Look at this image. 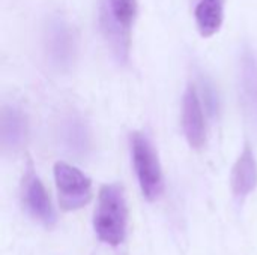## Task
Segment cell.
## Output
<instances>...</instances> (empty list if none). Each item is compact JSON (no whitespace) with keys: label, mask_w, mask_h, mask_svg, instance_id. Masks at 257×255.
I'll list each match as a JSON object with an SVG mask.
<instances>
[{"label":"cell","mask_w":257,"mask_h":255,"mask_svg":"<svg viewBox=\"0 0 257 255\" xmlns=\"http://www.w3.org/2000/svg\"><path fill=\"white\" fill-rule=\"evenodd\" d=\"M128 224V207L122 186L104 185L99 189L98 206L93 218V228L99 240L117 246L125 240Z\"/></svg>","instance_id":"6da1fadb"},{"label":"cell","mask_w":257,"mask_h":255,"mask_svg":"<svg viewBox=\"0 0 257 255\" xmlns=\"http://www.w3.org/2000/svg\"><path fill=\"white\" fill-rule=\"evenodd\" d=\"M137 0H102V32L111 51L120 62L126 60L130 53L131 27L137 17Z\"/></svg>","instance_id":"7a4b0ae2"},{"label":"cell","mask_w":257,"mask_h":255,"mask_svg":"<svg viewBox=\"0 0 257 255\" xmlns=\"http://www.w3.org/2000/svg\"><path fill=\"white\" fill-rule=\"evenodd\" d=\"M131 155L134 170L146 200H157L164 189V179L158 153L151 140L142 132H133L131 135Z\"/></svg>","instance_id":"3957f363"},{"label":"cell","mask_w":257,"mask_h":255,"mask_svg":"<svg viewBox=\"0 0 257 255\" xmlns=\"http://www.w3.org/2000/svg\"><path fill=\"white\" fill-rule=\"evenodd\" d=\"M54 180L59 194V203L63 210H78L90 201L92 182L78 168L66 162H56Z\"/></svg>","instance_id":"277c9868"},{"label":"cell","mask_w":257,"mask_h":255,"mask_svg":"<svg viewBox=\"0 0 257 255\" xmlns=\"http://www.w3.org/2000/svg\"><path fill=\"white\" fill-rule=\"evenodd\" d=\"M45 51L50 63L63 71L68 69L77 53V36L63 18H51L45 30Z\"/></svg>","instance_id":"5b68a950"},{"label":"cell","mask_w":257,"mask_h":255,"mask_svg":"<svg viewBox=\"0 0 257 255\" xmlns=\"http://www.w3.org/2000/svg\"><path fill=\"white\" fill-rule=\"evenodd\" d=\"M21 198L27 213L45 227H53L56 224V212L51 206L50 197L41 182L35 174L32 165L26 170L21 185Z\"/></svg>","instance_id":"8992f818"},{"label":"cell","mask_w":257,"mask_h":255,"mask_svg":"<svg viewBox=\"0 0 257 255\" xmlns=\"http://www.w3.org/2000/svg\"><path fill=\"white\" fill-rule=\"evenodd\" d=\"M182 128H184L185 138L193 149L203 147L206 141V126H205V116H203L200 95L194 84H190L184 93Z\"/></svg>","instance_id":"52a82bcc"},{"label":"cell","mask_w":257,"mask_h":255,"mask_svg":"<svg viewBox=\"0 0 257 255\" xmlns=\"http://www.w3.org/2000/svg\"><path fill=\"white\" fill-rule=\"evenodd\" d=\"M230 185L233 195L238 200L248 197L257 186V162L251 147L247 144L233 165Z\"/></svg>","instance_id":"ba28073f"},{"label":"cell","mask_w":257,"mask_h":255,"mask_svg":"<svg viewBox=\"0 0 257 255\" xmlns=\"http://www.w3.org/2000/svg\"><path fill=\"white\" fill-rule=\"evenodd\" d=\"M194 18L203 38L214 36L224 21V0H197Z\"/></svg>","instance_id":"9c48e42d"},{"label":"cell","mask_w":257,"mask_h":255,"mask_svg":"<svg viewBox=\"0 0 257 255\" xmlns=\"http://www.w3.org/2000/svg\"><path fill=\"white\" fill-rule=\"evenodd\" d=\"M2 146L5 150L18 149L26 137V117L15 107H5L2 110Z\"/></svg>","instance_id":"30bf717a"},{"label":"cell","mask_w":257,"mask_h":255,"mask_svg":"<svg viewBox=\"0 0 257 255\" xmlns=\"http://www.w3.org/2000/svg\"><path fill=\"white\" fill-rule=\"evenodd\" d=\"M62 140L65 147L75 156H86L90 147V137L86 123L81 119L69 117L62 126Z\"/></svg>","instance_id":"8fae6325"},{"label":"cell","mask_w":257,"mask_h":255,"mask_svg":"<svg viewBox=\"0 0 257 255\" xmlns=\"http://www.w3.org/2000/svg\"><path fill=\"white\" fill-rule=\"evenodd\" d=\"M241 89L248 111L257 117V59L251 53H245L242 57Z\"/></svg>","instance_id":"7c38bea8"},{"label":"cell","mask_w":257,"mask_h":255,"mask_svg":"<svg viewBox=\"0 0 257 255\" xmlns=\"http://www.w3.org/2000/svg\"><path fill=\"white\" fill-rule=\"evenodd\" d=\"M202 93L205 98V107L208 108L211 116H215V113H218L220 105H218V95L214 89V84L205 80L202 83Z\"/></svg>","instance_id":"4fadbf2b"}]
</instances>
